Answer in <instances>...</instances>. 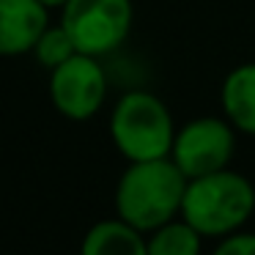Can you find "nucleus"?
<instances>
[{"instance_id": "ddd939ff", "label": "nucleus", "mask_w": 255, "mask_h": 255, "mask_svg": "<svg viewBox=\"0 0 255 255\" xmlns=\"http://www.w3.org/2000/svg\"><path fill=\"white\" fill-rule=\"evenodd\" d=\"M41 3H44L47 8H63V3H66V0H41Z\"/></svg>"}, {"instance_id": "f03ea898", "label": "nucleus", "mask_w": 255, "mask_h": 255, "mask_svg": "<svg viewBox=\"0 0 255 255\" xmlns=\"http://www.w3.org/2000/svg\"><path fill=\"white\" fill-rule=\"evenodd\" d=\"M255 211V189L250 178L236 170H217L187 181L181 200V220H187L198 233L225 239L242 231V225Z\"/></svg>"}, {"instance_id": "f8f14e48", "label": "nucleus", "mask_w": 255, "mask_h": 255, "mask_svg": "<svg viewBox=\"0 0 255 255\" xmlns=\"http://www.w3.org/2000/svg\"><path fill=\"white\" fill-rule=\"evenodd\" d=\"M211 255H255V233H231L217 244Z\"/></svg>"}, {"instance_id": "f257e3e1", "label": "nucleus", "mask_w": 255, "mask_h": 255, "mask_svg": "<svg viewBox=\"0 0 255 255\" xmlns=\"http://www.w3.org/2000/svg\"><path fill=\"white\" fill-rule=\"evenodd\" d=\"M189 178L170 159L129 162L116 187V211L124 222L143 233L156 231L159 225L181 214V200Z\"/></svg>"}, {"instance_id": "20e7f679", "label": "nucleus", "mask_w": 255, "mask_h": 255, "mask_svg": "<svg viewBox=\"0 0 255 255\" xmlns=\"http://www.w3.org/2000/svg\"><path fill=\"white\" fill-rule=\"evenodd\" d=\"M61 25L69 30L77 52L102 58L118 50L132 30V0H66Z\"/></svg>"}, {"instance_id": "39448f33", "label": "nucleus", "mask_w": 255, "mask_h": 255, "mask_svg": "<svg viewBox=\"0 0 255 255\" xmlns=\"http://www.w3.org/2000/svg\"><path fill=\"white\" fill-rule=\"evenodd\" d=\"M236 148L233 124L225 118L203 116L184 124L173 137L170 159L181 167L187 178L209 176V173L225 170Z\"/></svg>"}, {"instance_id": "9d476101", "label": "nucleus", "mask_w": 255, "mask_h": 255, "mask_svg": "<svg viewBox=\"0 0 255 255\" xmlns=\"http://www.w3.org/2000/svg\"><path fill=\"white\" fill-rule=\"evenodd\" d=\"M203 233H198L187 220H170L151 231L148 255H200Z\"/></svg>"}, {"instance_id": "1a4fd4ad", "label": "nucleus", "mask_w": 255, "mask_h": 255, "mask_svg": "<svg viewBox=\"0 0 255 255\" xmlns=\"http://www.w3.org/2000/svg\"><path fill=\"white\" fill-rule=\"evenodd\" d=\"M220 99L228 121L255 137V63H242L228 74Z\"/></svg>"}, {"instance_id": "9b49d317", "label": "nucleus", "mask_w": 255, "mask_h": 255, "mask_svg": "<svg viewBox=\"0 0 255 255\" xmlns=\"http://www.w3.org/2000/svg\"><path fill=\"white\" fill-rule=\"evenodd\" d=\"M33 55L39 58L41 66H47L52 72L55 66L66 63L72 55H77V47H74L72 36H69V30L63 28V25H55V28L50 25V28L41 33V39L36 41Z\"/></svg>"}, {"instance_id": "423d86ee", "label": "nucleus", "mask_w": 255, "mask_h": 255, "mask_svg": "<svg viewBox=\"0 0 255 255\" xmlns=\"http://www.w3.org/2000/svg\"><path fill=\"white\" fill-rule=\"evenodd\" d=\"M107 96V77L99 58L77 52L50 72V99L69 121H88L99 113Z\"/></svg>"}, {"instance_id": "7ed1b4c3", "label": "nucleus", "mask_w": 255, "mask_h": 255, "mask_svg": "<svg viewBox=\"0 0 255 255\" xmlns=\"http://www.w3.org/2000/svg\"><path fill=\"white\" fill-rule=\"evenodd\" d=\"M110 137L129 162L170 156L176 127L167 105L148 91H129L110 116Z\"/></svg>"}, {"instance_id": "6e6552de", "label": "nucleus", "mask_w": 255, "mask_h": 255, "mask_svg": "<svg viewBox=\"0 0 255 255\" xmlns=\"http://www.w3.org/2000/svg\"><path fill=\"white\" fill-rule=\"evenodd\" d=\"M80 255H148V242L143 239V231L116 217L96 222L85 233Z\"/></svg>"}, {"instance_id": "0eeeda50", "label": "nucleus", "mask_w": 255, "mask_h": 255, "mask_svg": "<svg viewBox=\"0 0 255 255\" xmlns=\"http://www.w3.org/2000/svg\"><path fill=\"white\" fill-rule=\"evenodd\" d=\"M50 28V8L41 0H0V58L33 52Z\"/></svg>"}]
</instances>
